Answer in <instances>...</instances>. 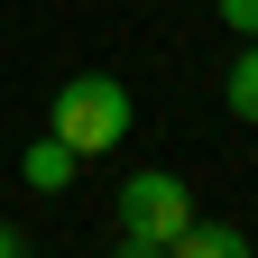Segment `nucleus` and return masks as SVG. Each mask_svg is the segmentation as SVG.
Instances as JSON below:
<instances>
[{"label":"nucleus","instance_id":"2","mask_svg":"<svg viewBox=\"0 0 258 258\" xmlns=\"http://www.w3.org/2000/svg\"><path fill=\"white\" fill-rule=\"evenodd\" d=\"M111 212H120L129 240H157V249H166L184 221H194V184L166 175V166H139V175H120V203H111Z\"/></svg>","mask_w":258,"mask_h":258},{"label":"nucleus","instance_id":"1","mask_svg":"<svg viewBox=\"0 0 258 258\" xmlns=\"http://www.w3.org/2000/svg\"><path fill=\"white\" fill-rule=\"evenodd\" d=\"M46 129H55L74 157H111V148L129 139V83H120V74H74V83H55Z\"/></svg>","mask_w":258,"mask_h":258},{"label":"nucleus","instance_id":"5","mask_svg":"<svg viewBox=\"0 0 258 258\" xmlns=\"http://www.w3.org/2000/svg\"><path fill=\"white\" fill-rule=\"evenodd\" d=\"M221 102H231V120H240V129H258V37L231 55V74H221Z\"/></svg>","mask_w":258,"mask_h":258},{"label":"nucleus","instance_id":"6","mask_svg":"<svg viewBox=\"0 0 258 258\" xmlns=\"http://www.w3.org/2000/svg\"><path fill=\"white\" fill-rule=\"evenodd\" d=\"M221 10V28H240V37H258V0H212Z\"/></svg>","mask_w":258,"mask_h":258},{"label":"nucleus","instance_id":"8","mask_svg":"<svg viewBox=\"0 0 258 258\" xmlns=\"http://www.w3.org/2000/svg\"><path fill=\"white\" fill-rule=\"evenodd\" d=\"M0 258H28V240H19V231H10V221H0Z\"/></svg>","mask_w":258,"mask_h":258},{"label":"nucleus","instance_id":"3","mask_svg":"<svg viewBox=\"0 0 258 258\" xmlns=\"http://www.w3.org/2000/svg\"><path fill=\"white\" fill-rule=\"evenodd\" d=\"M166 258H258V249H249V231H231V221H203V212H194L184 231L166 240Z\"/></svg>","mask_w":258,"mask_h":258},{"label":"nucleus","instance_id":"7","mask_svg":"<svg viewBox=\"0 0 258 258\" xmlns=\"http://www.w3.org/2000/svg\"><path fill=\"white\" fill-rule=\"evenodd\" d=\"M111 258H166V249H157V240H129V231H120V249H111Z\"/></svg>","mask_w":258,"mask_h":258},{"label":"nucleus","instance_id":"4","mask_svg":"<svg viewBox=\"0 0 258 258\" xmlns=\"http://www.w3.org/2000/svg\"><path fill=\"white\" fill-rule=\"evenodd\" d=\"M74 166H83V157L64 148L55 129H46V139H37V148L19 157V175H28V194H64V184H74Z\"/></svg>","mask_w":258,"mask_h":258}]
</instances>
